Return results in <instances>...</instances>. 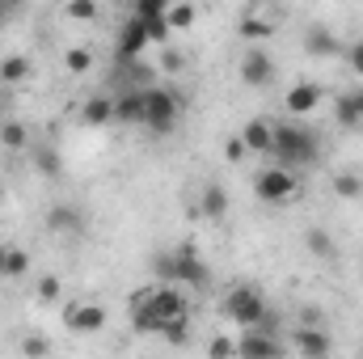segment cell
Masks as SVG:
<instances>
[{
  "instance_id": "7c38bea8",
  "label": "cell",
  "mask_w": 363,
  "mask_h": 359,
  "mask_svg": "<svg viewBox=\"0 0 363 359\" xmlns=\"http://www.w3.org/2000/svg\"><path fill=\"white\" fill-rule=\"evenodd\" d=\"M144 55H148V30L131 17V21L118 30V60L131 64V60H144Z\"/></svg>"
},
{
  "instance_id": "60d3db41",
  "label": "cell",
  "mask_w": 363,
  "mask_h": 359,
  "mask_svg": "<svg viewBox=\"0 0 363 359\" xmlns=\"http://www.w3.org/2000/svg\"><path fill=\"white\" fill-rule=\"evenodd\" d=\"M359 359H363V355H359Z\"/></svg>"
},
{
  "instance_id": "8fae6325",
  "label": "cell",
  "mask_w": 363,
  "mask_h": 359,
  "mask_svg": "<svg viewBox=\"0 0 363 359\" xmlns=\"http://www.w3.org/2000/svg\"><path fill=\"white\" fill-rule=\"evenodd\" d=\"M241 81L245 85H254V89H262V85H271L274 81V60L267 55V51H245L241 55Z\"/></svg>"
},
{
  "instance_id": "f35d334b",
  "label": "cell",
  "mask_w": 363,
  "mask_h": 359,
  "mask_svg": "<svg viewBox=\"0 0 363 359\" xmlns=\"http://www.w3.org/2000/svg\"><path fill=\"white\" fill-rule=\"evenodd\" d=\"M0 279H9V245H0Z\"/></svg>"
},
{
  "instance_id": "d6986e66",
  "label": "cell",
  "mask_w": 363,
  "mask_h": 359,
  "mask_svg": "<svg viewBox=\"0 0 363 359\" xmlns=\"http://www.w3.org/2000/svg\"><path fill=\"white\" fill-rule=\"evenodd\" d=\"M224 211H228V190H224L220 182H207V186H203V216L220 220Z\"/></svg>"
},
{
  "instance_id": "484cf974",
  "label": "cell",
  "mask_w": 363,
  "mask_h": 359,
  "mask_svg": "<svg viewBox=\"0 0 363 359\" xmlns=\"http://www.w3.org/2000/svg\"><path fill=\"white\" fill-rule=\"evenodd\" d=\"M26 136H30L26 123H9V118H4V127H0V144H4V148H26Z\"/></svg>"
},
{
  "instance_id": "9a60e30c",
  "label": "cell",
  "mask_w": 363,
  "mask_h": 359,
  "mask_svg": "<svg viewBox=\"0 0 363 359\" xmlns=\"http://www.w3.org/2000/svg\"><path fill=\"white\" fill-rule=\"evenodd\" d=\"M114 123L144 127V89H123V93H114Z\"/></svg>"
},
{
  "instance_id": "44dd1931",
  "label": "cell",
  "mask_w": 363,
  "mask_h": 359,
  "mask_svg": "<svg viewBox=\"0 0 363 359\" xmlns=\"http://www.w3.org/2000/svg\"><path fill=\"white\" fill-rule=\"evenodd\" d=\"M30 77V60L26 55H4L0 60V81L4 85H17V81H26Z\"/></svg>"
},
{
  "instance_id": "6da1fadb",
  "label": "cell",
  "mask_w": 363,
  "mask_h": 359,
  "mask_svg": "<svg viewBox=\"0 0 363 359\" xmlns=\"http://www.w3.org/2000/svg\"><path fill=\"white\" fill-rule=\"evenodd\" d=\"M321 157V140L313 127L304 123H274V148H271V161L287 174H300L304 165H313Z\"/></svg>"
},
{
  "instance_id": "836d02e7",
  "label": "cell",
  "mask_w": 363,
  "mask_h": 359,
  "mask_svg": "<svg viewBox=\"0 0 363 359\" xmlns=\"http://www.w3.org/2000/svg\"><path fill=\"white\" fill-rule=\"evenodd\" d=\"M38 165H43V174H51V178H55V174H60V153L43 148V153H38Z\"/></svg>"
},
{
  "instance_id": "8d00e7d4",
  "label": "cell",
  "mask_w": 363,
  "mask_h": 359,
  "mask_svg": "<svg viewBox=\"0 0 363 359\" xmlns=\"http://www.w3.org/2000/svg\"><path fill=\"white\" fill-rule=\"evenodd\" d=\"M300 326H321V309H304V317H300Z\"/></svg>"
},
{
  "instance_id": "3957f363",
  "label": "cell",
  "mask_w": 363,
  "mask_h": 359,
  "mask_svg": "<svg viewBox=\"0 0 363 359\" xmlns=\"http://www.w3.org/2000/svg\"><path fill=\"white\" fill-rule=\"evenodd\" d=\"M224 313H228V321H233L237 330H258V326L267 321L271 304H267V296H262L258 287H250V283H237V287L224 296Z\"/></svg>"
},
{
  "instance_id": "8992f818",
  "label": "cell",
  "mask_w": 363,
  "mask_h": 359,
  "mask_svg": "<svg viewBox=\"0 0 363 359\" xmlns=\"http://www.w3.org/2000/svg\"><path fill=\"white\" fill-rule=\"evenodd\" d=\"M148 292V304H152V313L161 317V326H169V321H190V304H186V292L174 287V283H161V287H144Z\"/></svg>"
},
{
  "instance_id": "d6a6232c",
  "label": "cell",
  "mask_w": 363,
  "mask_h": 359,
  "mask_svg": "<svg viewBox=\"0 0 363 359\" xmlns=\"http://www.w3.org/2000/svg\"><path fill=\"white\" fill-rule=\"evenodd\" d=\"M342 55H347L351 72H355V77H363V38H355L351 47H342Z\"/></svg>"
},
{
  "instance_id": "603a6c76",
  "label": "cell",
  "mask_w": 363,
  "mask_h": 359,
  "mask_svg": "<svg viewBox=\"0 0 363 359\" xmlns=\"http://www.w3.org/2000/svg\"><path fill=\"white\" fill-rule=\"evenodd\" d=\"M304 245H308L313 258H334V237H330L325 228H308V233H304Z\"/></svg>"
},
{
  "instance_id": "30bf717a",
  "label": "cell",
  "mask_w": 363,
  "mask_h": 359,
  "mask_svg": "<svg viewBox=\"0 0 363 359\" xmlns=\"http://www.w3.org/2000/svg\"><path fill=\"white\" fill-rule=\"evenodd\" d=\"M321 85H313V81H300V85H291L287 97H283V110L291 114V118H304V114H313L317 106H321Z\"/></svg>"
},
{
  "instance_id": "4fadbf2b",
  "label": "cell",
  "mask_w": 363,
  "mask_h": 359,
  "mask_svg": "<svg viewBox=\"0 0 363 359\" xmlns=\"http://www.w3.org/2000/svg\"><path fill=\"white\" fill-rule=\"evenodd\" d=\"M241 144H245V153H262V157H271L274 148V123L267 118H250L245 127H241V136H237Z\"/></svg>"
},
{
  "instance_id": "7a4b0ae2",
  "label": "cell",
  "mask_w": 363,
  "mask_h": 359,
  "mask_svg": "<svg viewBox=\"0 0 363 359\" xmlns=\"http://www.w3.org/2000/svg\"><path fill=\"white\" fill-rule=\"evenodd\" d=\"M152 270L161 283H174V287H203L207 283V263L194 254V250H169V254H157Z\"/></svg>"
},
{
  "instance_id": "e575fe53",
  "label": "cell",
  "mask_w": 363,
  "mask_h": 359,
  "mask_svg": "<svg viewBox=\"0 0 363 359\" xmlns=\"http://www.w3.org/2000/svg\"><path fill=\"white\" fill-rule=\"evenodd\" d=\"M161 64H165V72H178V68H182V55L174 51V47H165V55H161Z\"/></svg>"
},
{
  "instance_id": "74e56055",
  "label": "cell",
  "mask_w": 363,
  "mask_h": 359,
  "mask_svg": "<svg viewBox=\"0 0 363 359\" xmlns=\"http://www.w3.org/2000/svg\"><path fill=\"white\" fill-rule=\"evenodd\" d=\"M13 17H17V4H0V26L13 21Z\"/></svg>"
},
{
  "instance_id": "4dcf8cb0",
  "label": "cell",
  "mask_w": 363,
  "mask_h": 359,
  "mask_svg": "<svg viewBox=\"0 0 363 359\" xmlns=\"http://www.w3.org/2000/svg\"><path fill=\"white\" fill-rule=\"evenodd\" d=\"M64 13H68L72 21H93V17H97V4H93V0H72Z\"/></svg>"
},
{
  "instance_id": "cb8c5ba5",
  "label": "cell",
  "mask_w": 363,
  "mask_h": 359,
  "mask_svg": "<svg viewBox=\"0 0 363 359\" xmlns=\"http://www.w3.org/2000/svg\"><path fill=\"white\" fill-rule=\"evenodd\" d=\"M241 34H245V43H262V38H271V21L258 17V13H245L241 17Z\"/></svg>"
},
{
  "instance_id": "ac0fdd59",
  "label": "cell",
  "mask_w": 363,
  "mask_h": 359,
  "mask_svg": "<svg viewBox=\"0 0 363 359\" xmlns=\"http://www.w3.org/2000/svg\"><path fill=\"white\" fill-rule=\"evenodd\" d=\"M304 51H308V55H317V60H330V55H342V43H338L325 26H317V30H308Z\"/></svg>"
},
{
  "instance_id": "9c48e42d",
  "label": "cell",
  "mask_w": 363,
  "mask_h": 359,
  "mask_svg": "<svg viewBox=\"0 0 363 359\" xmlns=\"http://www.w3.org/2000/svg\"><path fill=\"white\" fill-rule=\"evenodd\" d=\"M64 326H68L72 334H97V330L106 326V309L93 304V300H77V304L64 309Z\"/></svg>"
},
{
  "instance_id": "ab89813d",
  "label": "cell",
  "mask_w": 363,
  "mask_h": 359,
  "mask_svg": "<svg viewBox=\"0 0 363 359\" xmlns=\"http://www.w3.org/2000/svg\"><path fill=\"white\" fill-rule=\"evenodd\" d=\"M0 127H4V101H0Z\"/></svg>"
},
{
  "instance_id": "4316f807",
  "label": "cell",
  "mask_w": 363,
  "mask_h": 359,
  "mask_svg": "<svg viewBox=\"0 0 363 359\" xmlns=\"http://www.w3.org/2000/svg\"><path fill=\"white\" fill-rule=\"evenodd\" d=\"M64 64H68V72H89L93 68V51H85V47H68V55H64Z\"/></svg>"
},
{
  "instance_id": "d590c367",
  "label": "cell",
  "mask_w": 363,
  "mask_h": 359,
  "mask_svg": "<svg viewBox=\"0 0 363 359\" xmlns=\"http://www.w3.org/2000/svg\"><path fill=\"white\" fill-rule=\"evenodd\" d=\"M224 153H228V161H241V157H245V144H241V140H237V136H233V140H228V148H224Z\"/></svg>"
},
{
  "instance_id": "ffe728a7",
  "label": "cell",
  "mask_w": 363,
  "mask_h": 359,
  "mask_svg": "<svg viewBox=\"0 0 363 359\" xmlns=\"http://www.w3.org/2000/svg\"><path fill=\"white\" fill-rule=\"evenodd\" d=\"M334 194L347 199V203L363 199V178L355 174V170H338V174H334Z\"/></svg>"
},
{
  "instance_id": "e0dca14e",
  "label": "cell",
  "mask_w": 363,
  "mask_h": 359,
  "mask_svg": "<svg viewBox=\"0 0 363 359\" xmlns=\"http://www.w3.org/2000/svg\"><path fill=\"white\" fill-rule=\"evenodd\" d=\"M81 123L85 127H110L114 123V97L110 93H93L89 101L81 106Z\"/></svg>"
},
{
  "instance_id": "7402d4cb",
  "label": "cell",
  "mask_w": 363,
  "mask_h": 359,
  "mask_svg": "<svg viewBox=\"0 0 363 359\" xmlns=\"http://www.w3.org/2000/svg\"><path fill=\"white\" fill-rule=\"evenodd\" d=\"M165 26L169 34H182L194 26V4H165Z\"/></svg>"
},
{
  "instance_id": "d4e9b609",
  "label": "cell",
  "mask_w": 363,
  "mask_h": 359,
  "mask_svg": "<svg viewBox=\"0 0 363 359\" xmlns=\"http://www.w3.org/2000/svg\"><path fill=\"white\" fill-rule=\"evenodd\" d=\"M21 355L26 359H47L51 355V338H47V334H21Z\"/></svg>"
},
{
  "instance_id": "277c9868",
  "label": "cell",
  "mask_w": 363,
  "mask_h": 359,
  "mask_svg": "<svg viewBox=\"0 0 363 359\" xmlns=\"http://www.w3.org/2000/svg\"><path fill=\"white\" fill-rule=\"evenodd\" d=\"M182 118V97L174 89H161V85H152V89H144V127L152 131V136H169L174 127H178Z\"/></svg>"
},
{
  "instance_id": "1f68e13d",
  "label": "cell",
  "mask_w": 363,
  "mask_h": 359,
  "mask_svg": "<svg viewBox=\"0 0 363 359\" xmlns=\"http://www.w3.org/2000/svg\"><path fill=\"white\" fill-rule=\"evenodd\" d=\"M207 359H237V338H216L207 347Z\"/></svg>"
},
{
  "instance_id": "ba28073f",
  "label": "cell",
  "mask_w": 363,
  "mask_h": 359,
  "mask_svg": "<svg viewBox=\"0 0 363 359\" xmlns=\"http://www.w3.org/2000/svg\"><path fill=\"white\" fill-rule=\"evenodd\" d=\"M237 359H283V343H279V334H267V330H241Z\"/></svg>"
},
{
  "instance_id": "f546056e",
  "label": "cell",
  "mask_w": 363,
  "mask_h": 359,
  "mask_svg": "<svg viewBox=\"0 0 363 359\" xmlns=\"http://www.w3.org/2000/svg\"><path fill=\"white\" fill-rule=\"evenodd\" d=\"M60 296H64V287H60V279H55V275H43V279H38V300H47V304H55Z\"/></svg>"
},
{
  "instance_id": "83f0119b",
  "label": "cell",
  "mask_w": 363,
  "mask_h": 359,
  "mask_svg": "<svg viewBox=\"0 0 363 359\" xmlns=\"http://www.w3.org/2000/svg\"><path fill=\"white\" fill-rule=\"evenodd\" d=\"M30 270V254L21 245H9V279H21Z\"/></svg>"
},
{
  "instance_id": "2e32d148",
  "label": "cell",
  "mask_w": 363,
  "mask_h": 359,
  "mask_svg": "<svg viewBox=\"0 0 363 359\" xmlns=\"http://www.w3.org/2000/svg\"><path fill=\"white\" fill-rule=\"evenodd\" d=\"M334 118L338 127H363V89H347L334 101Z\"/></svg>"
},
{
  "instance_id": "5b68a950",
  "label": "cell",
  "mask_w": 363,
  "mask_h": 359,
  "mask_svg": "<svg viewBox=\"0 0 363 359\" xmlns=\"http://www.w3.org/2000/svg\"><path fill=\"white\" fill-rule=\"evenodd\" d=\"M254 194H258L267 207H279V203H287V199L296 194V174H287V170H279V165H267V170H258V178H254Z\"/></svg>"
},
{
  "instance_id": "f1b7e54d",
  "label": "cell",
  "mask_w": 363,
  "mask_h": 359,
  "mask_svg": "<svg viewBox=\"0 0 363 359\" xmlns=\"http://www.w3.org/2000/svg\"><path fill=\"white\" fill-rule=\"evenodd\" d=\"M161 334H165V343L186 347L190 343V321H169V326H161Z\"/></svg>"
},
{
  "instance_id": "5bb4252c",
  "label": "cell",
  "mask_w": 363,
  "mask_h": 359,
  "mask_svg": "<svg viewBox=\"0 0 363 359\" xmlns=\"http://www.w3.org/2000/svg\"><path fill=\"white\" fill-rule=\"evenodd\" d=\"M47 228L60 233V237H81V233H85V216H81L77 207H68V203H55V207L47 211Z\"/></svg>"
},
{
  "instance_id": "52a82bcc",
  "label": "cell",
  "mask_w": 363,
  "mask_h": 359,
  "mask_svg": "<svg viewBox=\"0 0 363 359\" xmlns=\"http://www.w3.org/2000/svg\"><path fill=\"white\" fill-rule=\"evenodd\" d=\"M287 343H291V351L300 359H330L334 355V338L325 334V326H296Z\"/></svg>"
}]
</instances>
